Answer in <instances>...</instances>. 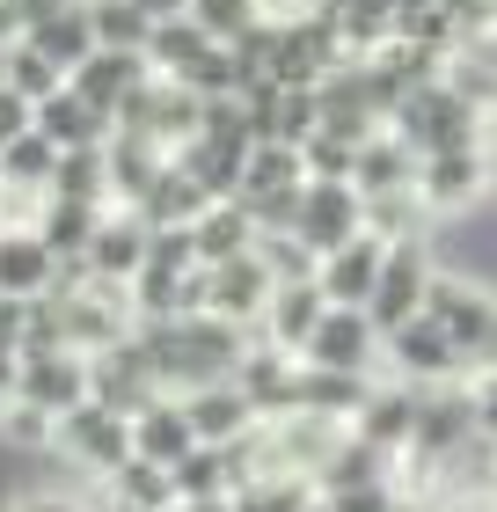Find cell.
I'll return each instance as SVG.
<instances>
[{
	"label": "cell",
	"instance_id": "cell-5",
	"mask_svg": "<svg viewBox=\"0 0 497 512\" xmlns=\"http://www.w3.org/2000/svg\"><path fill=\"white\" fill-rule=\"evenodd\" d=\"M52 454H66V461L88 469V476H110L117 461L132 454V417L117 410V403H103V395H88V403H74V410L59 417Z\"/></svg>",
	"mask_w": 497,
	"mask_h": 512
},
{
	"label": "cell",
	"instance_id": "cell-8",
	"mask_svg": "<svg viewBox=\"0 0 497 512\" xmlns=\"http://www.w3.org/2000/svg\"><path fill=\"white\" fill-rule=\"evenodd\" d=\"M293 235L315 249V256L344 249L351 235H366V191H359V183H337V176H307V183H300Z\"/></svg>",
	"mask_w": 497,
	"mask_h": 512
},
{
	"label": "cell",
	"instance_id": "cell-26",
	"mask_svg": "<svg viewBox=\"0 0 497 512\" xmlns=\"http://www.w3.org/2000/svg\"><path fill=\"white\" fill-rule=\"evenodd\" d=\"M22 37H30L37 52L59 66V74H74V66H81L88 52H96V22H88V0H66V8L37 15L30 30H22Z\"/></svg>",
	"mask_w": 497,
	"mask_h": 512
},
{
	"label": "cell",
	"instance_id": "cell-15",
	"mask_svg": "<svg viewBox=\"0 0 497 512\" xmlns=\"http://www.w3.org/2000/svg\"><path fill=\"white\" fill-rule=\"evenodd\" d=\"M147 242H154V227L139 220V205H110V213H103V227H96V242L81 249V264H88V278L132 286V271L147 264Z\"/></svg>",
	"mask_w": 497,
	"mask_h": 512
},
{
	"label": "cell",
	"instance_id": "cell-30",
	"mask_svg": "<svg viewBox=\"0 0 497 512\" xmlns=\"http://www.w3.org/2000/svg\"><path fill=\"white\" fill-rule=\"evenodd\" d=\"M366 395H373V374H329V366H307V359H300V410L351 425Z\"/></svg>",
	"mask_w": 497,
	"mask_h": 512
},
{
	"label": "cell",
	"instance_id": "cell-27",
	"mask_svg": "<svg viewBox=\"0 0 497 512\" xmlns=\"http://www.w3.org/2000/svg\"><path fill=\"white\" fill-rule=\"evenodd\" d=\"M103 483H110V512H169L176 505V476L147 454H125Z\"/></svg>",
	"mask_w": 497,
	"mask_h": 512
},
{
	"label": "cell",
	"instance_id": "cell-9",
	"mask_svg": "<svg viewBox=\"0 0 497 512\" xmlns=\"http://www.w3.org/2000/svg\"><path fill=\"white\" fill-rule=\"evenodd\" d=\"M490 191V139L483 147H446V154H417V198L432 205L439 220L476 213Z\"/></svg>",
	"mask_w": 497,
	"mask_h": 512
},
{
	"label": "cell",
	"instance_id": "cell-43",
	"mask_svg": "<svg viewBox=\"0 0 497 512\" xmlns=\"http://www.w3.org/2000/svg\"><path fill=\"white\" fill-rule=\"evenodd\" d=\"M22 132H37V103L15 96V88L0 81V147H8V139H22Z\"/></svg>",
	"mask_w": 497,
	"mask_h": 512
},
{
	"label": "cell",
	"instance_id": "cell-29",
	"mask_svg": "<svg viewBox=\"0 0 497 512\" xmlns=\"http://www.w3.org/2000/svg\"><path fill=\"white\" fill-rule=\"evenodd\" d=\"M103 154H110V191H117V205H132L161 169H169V147H161V139H139V132H110Z\"/></svg>",
	"mask_w": 497,
	"mask_h": 512
},
{
	"label": "cell",
	"instance_id": "cell-17",
	"mask_svg": "<svg viewBox=\"0 0 497 512\" xmlns=\"http://www.w3.org/2000/svg\"><path fill=\"white\" fill-rule=\"evenodd\" d=\"M147 74H154L147 52H125V44H96V52H88V59L74 66V74H66V88H74V96H88L96 110H110V118H117V110H125V96H132V88L147 81Z\"/></svg>",
	"mask_w": 497,
	"mask_h": 512
},
{
	"label": "cell",
	"instance_id": "cell-3",
	"mask_svg": "<svg viewBox=\"0 0 497 512\" xmlns=\"http://www.w3.org/2000/svg\"><path fill=\"white\" fill-rule=\"evenodd\" d=\"M424 308H432L439 330L454 337V352H461L468 374L497 366V286H483V278H468V271H439Z\"/></svg>",
	"mask_w": 497,
	"mask_h": 512
},
{
	"label": "cell",
	"instance_id": "cell-19",
	"mask_svg": "<svg viewBox=\"0 0 497 512\" xmlns=\"http://www.w3.org/2000/svg\"><path fill=\"white\" fill-rule=\"evenodd\" d=\"M191 447H198V425H191V410H183L176 388H161L147 410H132V454H147V461H161V469H176Z\"/></svg>",
	"mask_w": 497,
	"mask_h": 512
},
{
	"label": "cell",
	"instance_id": "cell-46",
	"mask_svg": "<svg viewBox=\"0 0 497 512\" xmlns=\"http://www.w3.org/2000/svg\"><path fill=\"white\" fill-rule=\"evenodd\" d=\"M8 8L22 15V30H30V22H37V15H52V8H66V0H8Z\"/></svg>",
	"mask_w": 497,
	"mask_h": 512
},
{
	"label": "cell",
	"instance_id": "cell-34",
	"mask_svg": "<svg viewBox=\"0 0 497 512\" xmlns=\"http://www.w3.org/2000/svg\"><path fill=\"white\" fill-rule=\"evenodd\" d=\"M169 476H176V505H191V498H234V461H227V447H212V439H198Z\"/></svg>",
	"mask_w": 497,
	"mask_h": 512
},
{
	"label": "cell",
	"instance_id": "cell-14",
	"mask_svg": "<svg viewBox=\"0 0 497 512\" xmlns=\"http://www.w3.org/2000/svg\"><path fill=\"white\" fill-rule=\"evenodd\" d=\"M59 278H66V256L37 235V220H8V235H0V293L37 300V293H52Z\"/></svg>",
	"mask_w": 497,
	"mask_h": 512
},
{
	"label": "cell",
	"instance_id": "cell-44",
	"mask_svg": "<svg viewBox=\"0 0 497 512\" xmlns=\"http://www.w3.org/2000/svg\"><path fill=\"white\" fill-rule=\"evenodd\" d=\"M22 330H30V300L0 293V352L8 359H22Z\"/></svg>",
	"mask_w": 497,
	"mask_h": 512
},
{
	"label": "cell",
	"instance_id": "cell-35",
	"mask_svg": "<svg viewBox=\"0 0 497 512\" xmlns=\"http://www.w3.org/2000/svg\"><path fill=\"white\" fill-rule=\"evenodd\" d=\"M315 505H322L315 476H249L234 491V512H315Z\"/></svg>",
	"mask_w": 497,
	"mask_h": 512
},
{
	"label": "cell",
	"instance_id": "cell-20",
	"mask_svg": "<svg viewBox=\"0 0 497 512\" xmlns=\"http://www.w3.org/2000/svg\"><path fill=\"white\" fill-rule=\"evenodd\" d=\"M351 432L373 439L381 454H402L417 439V388L410 381H373V395L359 403V417H351Z\"/></svg>",
	"mask_w": 497,
	"mask_h": 512
},
{
	"label": "cell",
	"instance_id": "cell-6",
	"mask_svg": "<svg viewBox=\"0 0 497 512\" xmlns=\"http://www.w3.org/2000/svg\"><path fill=\"white\" fill-rule=\"evenodd\" d=\"M381 366H388L395 381H410V388L468 381V366H461V352H454V337L439 330V315H432V308L410 315L402 330H388V337H381Z\"/></svg>",
	"mask_w": 497,
	"mask_h": 512
},
{
	"label": "cell",
	"instance_id": "cell-2",
	"mask_svg": "<svg viewBox=\"0 0 497 512\" xmlns=\"http://www.w3.org/2000/svg\"><path fill=\"white\" fill-rule=\"evenodd\" d=\"M388 132H402L417 154H446V147H483V132H490V110L483 103H468L454 81H417L410 96L395 103V118Z\"/></svg>",
	"mask_w": 497,
	"mask_h": 512
},
{
	"label": "cell",
	"instance_id": "cell-21",
	"mask_svg": "<svg viewBox=\"0 0 497 512\" xmlns=\"http://www.w3.org/2000/svg\"><path fill=\"white\" fill-rule=\"evenodd\" d=\"M37 132L52 139L59 154H66V147H110L117 118H110V110H96L88 96H74V88H59V96L37 103Z\"/></svg>",
	"mask_w": 497,
	"mask_h": 512
},
{
	"label": "cell",
	"instance_id": "cell-16",
	"mask_svg": "<svg viewBox=\"0 0 497 512\" xmlns=\"http://www.w3.org/2000/svg\"><path fill=\"white\" fill-rule=\"evenodd\" d=\"M381 264H388V242L373 235H351L344 249H329L322 264H315V278H322V293H329V308H366L373 300V286H381Z\"/></svg>",
	"mask_w": 497,
	"mask_h": 512
},
{
	"label": "cell",
	"instance_id": "cell-45",
	"mask_svg": "<svg viewBox=\"0 0 497 512\" xmlns=\"http://www.w3.org/2000/svg\"><path fill=\"white\" fill-rule=\"evenodd\" d=\"M15 512H81L74 498H59V491H37V498H22Z\"/></svg>",
	"mask_w": 497,
	"mask_h": 512
},
{
	"label": "cell",
	"instance_id": "cell-1",
	"mask_svg": "<svg viewBox=\"0 0 497 512\" xmlns=\"http://www.w3.org/2000/svg\"><path fill=\"white\" fill-rule=\"evenodd\" d=\"M132 330H139V344H147L161 388H176V395L183 388H205V381H234V366H242L249 337H256V330H242V322H227V315H212V308L132 322Z\"/></svg>",
	"mask_w": 497,
	"mask_h": 512
},
{
	"label": "cell",
	"instance_id": "cell-41",
	"mask_svg": "<svg viewBox=\"0 0 497 512\" xmlns=\"http://www.w3.org/2000/svg\"><path fill=\"white\" fill-rule=\"evenodd\" d=\"M322 512H402L388 476H351V483H322Z\"/></svg>",
	"mask_w": 497,
	"mask_h": 512
},
{
	"label": "cell",
	"instance_id": "cell-28",
	"mask_svg": "<svg viewBox=\"0 0 497 512\" xmlns=\"http://www.w3.org/2000/svg\"><path fill=\"white\" fill-rule=\"evenodd\" d=\"M351 183H359L366 198H381V191H410V183H417V147H410L402 132L381 125V132H373L366 147H359V176H351Z\"/></svg>",
	"mask_w": 497,
	"mask_h": 512
},
{
	"label": "cell",
	"instance_id": "cell-13",
	"mask_svg": "<svg viewBox=\"0 0 497 512\" xmlns=\"http://www.w3.org/2000/svg\"><path fill=\"white\" fill-rule=\"evenodd\" d=\"M88 374H96V395L117 410H147L154 395H161V374H154V359H147V344H139V330H125L117 344H103V352H88Z\"/></svg>",
	"mask_w": 497,
	"mask_h": 512
},
{
	"label": "cell",
	"instance_id": "cell-10",
	"mask_svg": "<svg viewBox=\"0 0 497 512\" xmlns=\"http://www.w3.org/2000/svg\"><path fill=\"white\" fill-rule=\"evenodd\" d=\"M15 395H30V403H44L52 417H66L74 403H88V395H96L88 352H74V344H52V352H22V366H15Z\"/></svg>",
	"mask_w": 497,
	"mask_h": 512
},
{
	"label": "cell",
	"instance_id": "cell-48",
	"mask_svg": "<svg viewBox=\"0 0 497 512\" xmlns=\"http://www.w3.org/2000/svg\"><path fill=\"white\" fill-rule=\"evenodd\" d=\"M15 37H22V15L8 8V0H0V52H8V44H15Z\"/></svg>",
	"mask_w": 497,
	"mask_h": 512
},
{
	"label": "cell",
	"instance_id": "cell-22",
	"mask_svg": "<svg viewBox=\"0 0 497 512\" xmlns=\"http://www.w3.org/2000/svg\"><path fill=\"white\" fill-rule=\"evenodd\" d=\"M132 205H139V220H147V227H198V213L212 205V191H205V183L169 154V169H161Z\"/></svg>",
	"mask_w": 497,
	"mask_h": 512
},
{
	"label": "cell",
	"instance_id": "cell-50",
	"mask_svg": "<svg viewBox=\"0 0 497 512\" xmlns=\"http://www.w3.org/2000/svg\"><path fill=\"white\" fill-rule=\"evenodd\" d=\"M0 235H8V205H0Z\"/></svg>",
	"mask_w": 497,
	"mask_h": 512
},
{
	"label": "cell",
	"instance_id": "cell-38",
	"mask_svg": "<svg viewBox=\"0 0 497 512\" xmlns=\"http://www.w3.org/2000/svg\"><path fill=\"white\" fill-rule=\"evenodd\" d=\"M88 22H96V44H125V52H147L154 37V15L132 0H88Z\"/></svg>",
	"mask_w": 497,
	"mask_h": 512
},
{
	"label": "cell",
	"instance_id": "cell-7",
	"mask_svg": "<svg viewBox=\"0 0 497 512\" xmlns=\"http://www.w3.org/2000/svg\"><path fill=\"white\" fill-rule=\"evenodd\" d=\"M432 278H439V249H432V235H424V242H388L381 286H373V300H366V315L381 322V337L402 330L410 315H424V300H432Z\"/></svg>",
	"mask_w": 497,
	"mask_h": 512
},
{
	"label": "cell",
	"instance_id": "cell-23",
	"mask_svg": "<svg viewBox=\"0 0 497 512\" xmlns=\"http://www.w3.org/2000/svg\"><path fill=\"white\" fill-rule=\"evenodd\" d=\"M249 147H256V139H227V132H191V139H183V147H176V161H183V169H191V176L205 183L212 198H234V191H242V161H249Z\"/></svg>",
	"mask_w": 497,
	"mask_h": 512
},
{
	"label": "cell",
	"instance_id": "cell-37",
	"mask_svg": "<svg viewBox=\"0 0 497 512\" xmlns=\"http://www.w3.org/2000/svg\"><path fill=\"white\" fill-rule=\"evenodd\" d=\"M359 147H366V139L315 125V132L300 139V161H307V176H337V183H351V176H359Z\"/></svg>",
	"mask_w": 497,
	"mask_h": 512
},
{
	"label": "cell",
	"instance_id": "cell-40",
	"mask_svg": "<svg viewBox=\"0 0 497 512\" xmlns=\"http://www.w3.org/2000/svg\"><path fill=\"white\" fill-rule=\"evenodd\" d=\"M191 15H198L220 44H234L242 30H256L264 15H278V0H191Z\"/></svg>",
	"mask_w": 497,
	"mask_h": 512
},
{
	"label": "cell",
	"instance_id": "cell-18",
	"mask_svg": "<svg viewBox=\"0 0 497 512\" xmlns=\"http://www.w3.org/2000/svg\"><path fill=\"white\" fill-rule=\"evenodd\" d=\"M322 315H329V293H322V278H286V286L271 293L264 322H256V337H271L278 352H293V359H300Z\"/></svg>",
	"mask_w": 497,
	"mask_h": 512
},
{
	"label": "cell",
	"instance_id": "cell-12",
	"mask_svg": "<svg viewBox=\"0 0 497 512\" xmlns=\"http://www.w3.org/2000/svg\"><path fill=\"white\" fill-rule=\"evenodd\" d=\"M271 293H278V278H271V264H264L256 249L227 256V264H205V308L227 315V322H242V330H256V322H264Z\"/></svg>",
	"mask_w": 497,
	"mask_h": 512
},
{
	"label": "cell",
	"instance_id": "cell-11",
	"mask_svg": "<svg viewBox=\"0 0 497 512\" xmlns=\"http://www.w3.org/2000/svg\"><path fill=\"white\" fill-rule=\"evenodd\" d=\"M300 359L329 366V374H373V366H381V322H373L366 308H329Z\"/></svg>",
	"mask_w": 497,
	"mask_h": 512
},
{
	"label": "cell",
	"instance_id": "cell-36",
	"mask_svg": "<svg viewBox=\"0 0 497 512\" xmlns=\"http://www.w3.org/2000/svg\"><path fill=\"white\" fill-rule=\"evenodd\" d=\"M52 191L59 198H88V205H117V191H110V154L103 147H66Z\"/></svg>",
	"mask_w": 497,
	"mask_h": 512
},
{
	"label": "cell",
	"instance_id": "cell-31",
	"mask_svg": "<svg viewBox=\"0 0 497 512\" xmlns=\"http://www.w3.org/2000/svg\"><path fill=\"white\" fill-rule=\"evenodd\" d=\"M242 249H256V213L242 198H212L198 213V256L205 264H227V256H242Z\"/></svg>",
	"mask_w": 497,
	"mask_h": 512
},
{
	"label": "cell",
	"instance_id": "cell-25",
	"mask_svg": "<svg viewBox=\"0 0 497 512\" xmlns=\"http://www.w3.org/2000/svg\"><path fill=\"white\" fill-rule=\"evenodd\" d=\"M183 410H191V425H198V439H242L249 425H256V403L242 395V381H205V388H183Z\"/></svg>",
	"mask_w": 497,
	"mask_h": 512
},
{
	"label": "cell",
	"instance_id": "cell-42",
	"mask_svg": "<svg viewBox=\"0 0 497 512\" xmlns=\"http://www.w3.org/2000/svg\"><path fill=\"white\" fill-rule=\"evenodd\" d=\"M468 403H476V432L497 447V366H483V374H468Z\"/></svg>",
	"mask_w": 497,
	"mask_h": 512
},
{
	"label": "cell",
	"instance_id": "cell-49",
	"mask_svg": "<svg viewBox=\"0 0 497 512\" xmlns=\"http://www.w3.org/2000/svg\"><path fill=\"white\" fill-rule=\"evenodd\" d=\"M15 366H22V359H8V352H0V403L15 395Z\"/></svg>",
	"mask_w": 497,
	"mask_h": 512
},
{
	"label": "cell",
	"instance_id": "cell-32",
	"mask_svg": "<svg viewBox=\"0 0 497 512\" xmlns=\"http://www.w3.org/2000/svg\"><path fill=\"white\" fill-rule=\"evenodd\" d=\"M103 213H110V205H88V198H59V191H52V198L37 205V235L52 242L59 256H81L88 242H96Z\"/></svg>",
	"mask_w": 497,
	"mask_h": 512
},
{
	"label": "cell",
	"instance_id": "cell-33",
	"mask_svg": "<svg viewBox=\"0 0 497 512\" xmlns=\"http://www.w3.org/2000/svg\"><path fill=\"white\" fill-rule=\"evenodd\" d=\"M432 220H439V213L417 198V183H410V191H381V198H366V227H373L381 242H424V235H432Z\"/></svg>",
	"mask_w": 497,
	"mask_h": 512
},
{
	"label": "cell",
	"instance_id": "cell-39",
	"mask_svg": "<svg viewBox=\"0 0 497 512\" xmlns=\"http://www.w3.org/2000/svg\"><path fill=\"white\" fill-rule=\"evenodd\" d=\"M0 59H8V88H15V96H30V103H44V96H59V88H66V74L37 52L30 37H15Z\"/></svg>",
	"mask_w": 497,
	"mask_h": 512
},
{
	"label": "cell",
	"instance_id": "cell-47",
	"mask_svg": "<svg viewBox=\"0 0 497 512\" xmlns=\"http://www.w3.org/2000/svg\"><path fill=\"white\" fill-rule=\"evenodd\" d=\"M132 8H147L154 22H169V15H191V0H132Z\"/></svg>",
	"mask_w": 497,
	"mask_h": 512
},
{
	"label": "cell",
	"instance_id": "cell-4",
	"mask_svg": "<svg viewBox=\"0 0 497 512\" xmlns=\"http://www.w3.org/2000/svg\"><path fill=\"white\" fill-rule=\"evenodd\" d=\"M205 125V96L191 81H169V74H147L125 96V110H117V132H139V139H161V147H183V139H191Z\"/></svg>",
	"mask_w": 497,
	"mask_h": 512
},
{
	"label": "cell",
	"instance_id": "cell-24",
	"mask_svg": "<svg viewBox=\"0 0 497 512\" xmlns=\"http://www.w3.org/2000/svg\"><path fill=\"white\" fill-rule=\"evenodd\" d=\"M212 44H220V37H212L198 15H169V22H154V37H147V66L169 74V81H191L198 66L212 59Z\"/></svg>",
	"mask_w": 497,
	"mask_h": 512
}]
</instances>
